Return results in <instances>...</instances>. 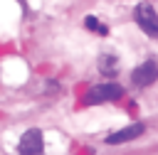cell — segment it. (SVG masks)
Returning <instances> with one entry per match:
<instances>
[{
  "label": "cell",
  "instance_id": "3957f363",
  "mask_svg": "<svg viewBox=\"0 0 158 155\" xmlns=\"http://www.w3.org/2000/svg\"><path fill=\"white\" fill-rule=\"evenodd\" d=\"M44 145H42V130L40 128H30L25 130V135L17 143V155H42Z\"/></svg>",
  "mask_w": 158,
  "mask_h": 155
},
{
  "label": "cell",
  "instance_id": "52a82bcc",
  "mask_svg": "<svg viewBox=\"0 0 158 155\" xmlns=\"http://www.w3.org/2000/svg\"><path fill=\"white\" fill-rule=\"evenodd\" d=\"M84 27H86V30H91V32H99V34H106V32H109L104 25H99V20H96L94 15H89V17L84 20Z\"/></svg>",
  "mask_w": 158,
  "mask_h": 155
},
{
  "label": "cell",
  "instance_id": "277c9868",
  "mask_svg": "<svg viewBox=\"0 0 158 155\" xmlns=\"http://www.w3.org/2000/svg\"><path fill=\"white\" fill-rule=\"evenodd\" d=\"M131 81L136 84V86H151V84H156L158 81V64L156 62H143L141 66H136L133 69V74H131Z\"/></svg>",
  "mask_w": 158,
  "mask_h": 155
},
{
  "label": "cell",
  "instance_id": "5b68a950",
  "mask_svg": "<svg viewBox=\"0 0 158 155\" xmlns=\"http://www.w3.org/2000/svg\"><path fill=\"white\" fill-rule=\"evenodd\" d=\"M143 133H146V125H143V123H131V125H126V128H121V130L106 135V143H109V145H121V143L136 140V138L143 135Z\"/></svg>",
  "mask_w": 158,
  "mask_h": 155
},
{
  "label": "cell",
  "instance_id": "6da1fadb",
  "mask_svg": "<svg viewBox=\"0 0 158 155\" xmlns=\"http://www.w3.org/2000/svg\"><path fill=\"white\" fill-rule=\"evenodd\" d=\"M123 96V86L116 81H106V84H96L84 93V103L86 106H96V103H106V101H116Z\"/></svg>",
  "mask_w": 158,
  "mask_h": 155
},
{
  "label": "cell",
  "instance_id": "7a4b0ae2",
  "mask_svg": "<svg viewBox=\"0 0 158 155\" xmlns=\"http://www.w3.org/2000/svg\"><path fill=\"white\" fill-rule=\"evenodd\" d=\"M133 17H136V25H138L148 37H158V12H156L153 5H148V2L136 5Z\"/></svg>",
  "mask_w": 158,
  "mask_h": 155
},
{
  "label": "cell",
  "instance_id": "8992f818",
  "mask_svg": "<svg viewBox=\"0 0 158 155\" xmlns=\"http://www.w3.org/2000/svg\"><path fill=\"white\" fill-rule=\"evenodd\" d=\"M99 69H101L104 74H114V71H116V57L104 54V57L99 59Z\"/></svg>",
  "mask_w": 158,
  "mask_h": 155
}]
</instances>
